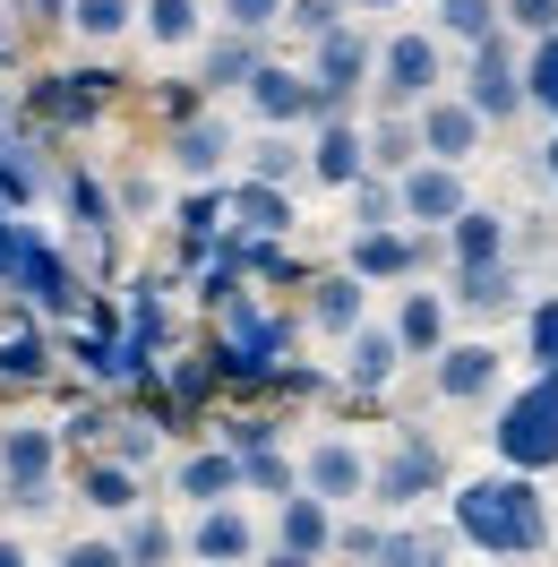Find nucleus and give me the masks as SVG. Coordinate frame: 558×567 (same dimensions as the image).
I'll use <instances>...</instances> for the list:
<instances>
[{
	"mask_svg": "<svg viewBox=\"0 0 558 567\" xmlns=\"http://www.w3.org/2000/svg\"><path fill=\"white\" fill-rule=\"evenodd\" d=\"M447 525L455 542H473L489 559H533V550H550V498H541V473H516V464H498L482 482H464L447 498Z\"/></svg>",
	"mask_w": 558,
	"mask_h": 567,
	"instance_id": "nucleus-1",
	"label": "nucleus"
},
{
	"mask_svg": "<svg viewBox=\"0 0 558 567\" xmlns=\"http://www.w3.org/2000/svg\"><path fill=\"white\" fill-rule=\"evenodd\" d=\"M292 353V319H276L258 292H232L224 310H215V344H207V361H215V379L224 388H267V370Z\"/></svg>",
	"mask_w": 558,
	"mask_h": 567,
	"instance_id": "nucleus-2",
	"label": "nucleus"
},
{
	"mask_svg": "<svg viewBox=\"0 0 558 567\" xmlns=\"http://www.w3.org/2000/svg\"><path fill=\"white\" fill-rule=\"evenodd\" d=\"M489 447H498V464H516V473H558V379L550 370H533V379L498 404Z\"/></svg>",
	"mask_w": 558,
	"mask_h": 567,
	"instance_id": "nucleus-3",
	"label": "nucleus"
},
{
	"mask_svg": "<svg viewBox=\"0 0 558 567\" xmlns=\"http://www.w3.org/2000/svg\"><path fill=\"white\" fill-rule=\"evenodd\" d=\"M447 491V447L430 439V430L395 422V439H386V456L370 464V498L379 507H421V498Z\"/></svg>",
	"mask_w": 558,
	"mask_h": 567,
	"instance_id": "nucleus-4",
	"label": "nucleus"
},
{
	"mask_svg": "<svg viewBox=\"0 0 558 567\" xmlns=\"http://www.w3.org/2000/svg\"><path fill=\"white\" fill-rule=\"evenodd\" d=\"M9 292H18V301H35L43 319H78V310H86L78 267L43 241V233H27V224H18V241H9Z\"/></svg>",
	"mask_w": 558,
	"mask_h": 567,
	"instance_id": "nucleus-5",
	"label": "nucleus"
},
{
	"mask_svg": "<svg viewBox=\"0 0 558 567\" xmlns=\"http://www.w3.org/2000/svg\"><path fill=\"white\" fill-rule=\"evenodd\" d=\"M52 464H61V430H43V422H9L0 430V498L52 507Z\"/></svg>",
	"mask_w": 558,
	"mask_h": 567,
	"instance_id": "nucleus-6",
	"label": "nucleus"
},
{
	"mask_svg": "<svg viewBox=\"0 0 558 567\" xmlns=\"http://www.w3.org/2000/svg\"><path fill=\"white\" fill-rule=\"evenodd\" d=\"M112 95H121L112 70H52V78L27 86V112H35L43 130H86L95 112H112Z\"/></svg>",
	"mask_w": 558,
	"mask_h": 567,
	"instance_id": "nucleus-7",
	"label": "nucleus"
},
{
	"mask_svg": "<svg viewBox=\"0 0 558 567\" xmlns=\"http://www.w3.org/2000/svg\"><path fill=\"white\" fill-rule=\"evenodd\" d=\"M464 95L482 121H516L524 112V52H516V27H498V35L473 43V78H464Z\"/></svg>",
	"mask_w": 558,
	"mask_h": 567,
	"instance_id": "nucleus-8",
	"label": "nucleus"
},
{
	"mask_svg": "<svg viewBox=\"0 0 558 567\" xmlns=\"http://www.w3.org/2000/svg\"><path fill=\"white\" fill-rule=\"evenodd\" d=\"M438 95V35H386L379 43V112H421Z\"/></svg>",
	"mask_w": 558,
	"mask_h": 567,
	"instance_id": "nucleus-9",
	"label": "nucleus"
},
{
	"mask_svg": "<svg viewBox=\"0 0 558 567\" xmlns=\"http://www.w3.org/2000/svg\"><path fill=\"white\" fill-rule=\"evenodd\" d=\"M395 189H404V224H421V233H447L455 215L473 207V189H464V164H438V155L404 164V173H395Z\"/></svg>",
	"mask_w": 558,
	"mask_h": 567,
	"instance_id": "nucleus-10",
	"label": "nucleus"
},
{
	"mask_svg": "<svg viewBox=\"0 0 558 567\" xmlns=\"http://www.w3.org/2000/svg\"><path fill=\"white\" fill-rule=\"evenodd\" d=\"M310 78H318V121H327V112H352L361 78H370V35H361V27H327V35L310 43Z\"/></svg>",
	"mask_w": 558,
	"mask_h": 567,
	"instance_id": "nucleus-11",
	"label": "nucleus"
},
{
	"mask_svg": "<svg viewBox=\"0 0 558 567\" xmlns=\"http://www.w3.org/2000/svg\"><path fill=\"white\" fill-rule=\"evenodd\" d=\"M421 258H430V233H395V224H352L344 241V267L370 284H404Z\"/></svg>",
	"mask_w": 558,
	"mask_h": 567,
	"instance_id": "nucleus-12",
	"label": "nucleus"
},
{
	"mask_svg": "<svg viewBox=\"0 0 558 567\" xmlns=\"http://www.w3.org/2000/svg\"><path fill=\"white\" fill-rule=\"evenodd\" d=\"M498 379H507V353H498V344H438V353H430L438 404H482V395H498Z\"/></svg>",
	"mask_w": 558,
	"mask_h": 567,
	"instance_id": "nucleus-13",
	"label": "nucleus"
},
{
	"mask_svg": "<svg viewBox=\"0 0 558 567\" xmlns=\"http://www.w3.org/2000/svg\"><path fill=\"white\" fill-rule=\"evenodd\" d=\"M327 550H335V498L292 482L276 498V559H327Z\"/></svg>",
	"mask_w": 558,
	"mask_h": 567,
	"instance_id": "nucleus-14",
	"label": "nucleus"
},
{
	"mask_svg": "<svg viewBox=\"0 0 558 567\" xmlns=\"http://www.w3.org/2000/svg\"><path fill=\"white\" fill-rule=\"evenodd\" d=\"M164 164H173L180 181H224V164H232V121H215V112L173 121V130H164Z\"/></svg>",
	"mask_w": 558,
	"mask_h": 567,
	"instance_id": "nucleus-15",
	"label": "nucleus"
},
{
	"mask_svg": "<svg viewBox=\"0 0 558 567\" xmlns=\"http://www.w3.org/2000/svg\"><path fill=\"white\" fill-rule=\"evenodd\" d=\"M413 121H421V155H438V164H473L482 130H489L482 112H473V95H430Z\"/></svg>",
	"mask_w": 558,
	"mask_h": 567,
	"instance_id": "nucleus-16",
	"label": "nucleus"
},
{
	"mask_svg": "<svg viewBox=\"0 0 558 567\" xmlns=\"http://www.w3.org/2000/svg\"><path fill=\"white\" fill-rule=\"evenodd\" d=\"M241 95H249V112H258L267 130H292V121H318V78L283 70V61H258Z\"/></svg>",
	"mask_w": 558,
	"mask_h": 567,
	"instance_id": "nucleus-17",
	"label": "nucleus"
},
{
	"mask_svg": "<svg viewBox=\"0 0 558 567\" xmlns=\"http://www.w3.org/2000/svg\"><path fill=\"white\" fill-rule=\"evenodd\" d=\"M224 224L232 233H258V241H283L292 233V198H283V181H224Z\"/></svg>",
	"mask_w": 558,
	"mask_h": 567,
	"instance_id": "nucleus-18",
	"label": "nucleus"
},
{
	"mask_svg": "<svg viewBox=\"0 0 558 567\" xmlns=\"http://www.w3.org/2000/svg\"><path fill=\"white\" fill-rule=\"evenodd\" d=\"M370 173V138L352 130V112H327L310 138V181H327V189H352V181Z\"/></svg>",
	"mask_w": 558,
	"mask_h": 567,
	"instance_id": "nucleus-19",
	"label": "nucleus"
},
{
	"mask_svg": "<svg viewBox=\"0 0 558 567\" xmlns=\"http://www.w3.org/2000/svg\"><path fill=\"white\" fill-rule=\"evenodd\" d=\"M404 361H413V353L395 344V327H370V319H361V327L344 336V388H352V395H379Z\"/></svg>",
	"mask_w": 558,
	"mask_h": 567,
	"instance_id": "nucleus-20",
	"label": "nucleus"
},
{
	"mask_svg": "<svg viewBox=\"0 0 558 567\" xmlns=\"http://www.w3.org/2000/svg\"><path fill=\"white\" fill-rule=\"evenodd\" d=\"M301 491H318V498H370V456H361L352 439H318L310 456H301Z\"/></svg>",
	"mask_w": 558,
	"mask_h": 567,
	"instance_id": "nucleus-21",
	"label": "nucleus"
},
{
	"mask_svg": "<svg viewBox=\"0 0 558 567\" xmlns=\"http://www.w3.org/2000/svg\"><path fill=\"white\" fill-rule=\"evenodd\" d=\"M361 319H370V276H352V267L310 276V327L318 336H352Z\"/></svg>",
	"mask_w": 558,
	"mask_h": 567,
	"instance_id": "nucleus-22",
	"label": "nucleus"
},
{
	"mask_svg": "<svg viewBox=\"0 0 558 567\" xmlns=\"http://www.w3.org/2000/svg\"><path fill=\"white\" fill-rule=\"evenodd\" d=\"M43 379H52V327H43V310L35 319L18 310L0 327V388H43Z\"/></svg>",
	"mask_w": 558,
	"mask_h": 567,
	"instance_id": "nucleus-23",
	"label": "nucleus"
},
{
	"mask_svg": "<svg viewBox=\"0 0 558 567\" xmlns=\"http://www.w3.org/2000/svg\"><path fill=\"white\" fill-rule=\"evenodd\" d=\"M180 542H189L198 559H249V550H258V525H249L232 498H207V507H198V525L180 533Z\"/></svg>",
	"mask_w": 558,
	"mask_h": 567,
	"instance_id": "nucleus-24",
	"label": "nucleus"
},
{
	"mask_svg": "<svg viewBox=\"0 0 558 567\" xmlns=\"http://www.w3.org/2000/svg\"><path fill=\"white\" fill-rule=\"evenodd\" d=\"M447 310H455L447 292H404V301H395V319H386V327H395V344H404L413 361H430L438 344H447Z\"/></svg>",
	"mask_w": 558,
	"mask_h": 567,
	"instance_id": "nucleus-25",
	"label": "nucleus"
},
{
	"mask_svg": "<svg viewBox=\"0 0 558 567\" xmlns=\"http://www.w3.org/2000/svg\"><path fill=\"white\" fill-rule=\"evenodd\" d=\"M78 498H86L95 516H130V507H138V464L95 447V456H86V473H78Z\"/></svg>",
	"mask_w": 558,
	"mask_h": 567,
	"instance_id": "nucleus-26",
	"label": "nucleus"
},
{
	"mask_svg": "<svg viewBox=\"0 0 558 567\" xmlns=\"http://www.w3.org/2000/svg\"><path fill=\"white\" fill-rule=\"evenodd\" d=\"M447 301H455V310H473V319H498V310H516V267H507V258H489V267H455Z\"/></svg>",
	"mask_w": 558,
	"mask_h": 567,
	"instance_id": "nucleus-27",
	"label": "nucleus"
},
{
	"mask_svg": "<svg viewBox=\"0 0 558 567\" xmlns=\"http://www.w3.org/2000/svg\"><path fill=\"white\" fill-rule=\"evenodd\" d=\"M447 258H455V267H489V258H507V215L464 207V215L447 224Z\"/></svg>",
	"mask_w": 558,
	"mask_h": 567,
	"instance_id": "nucleus-28",
	"label": "nucleus"
},
{
	"mask_svg": "<svg viewBox=\"0 0 558 567\" xmlns=\"http://www.w3.org/2000/svg\"><path fill=\"white\" fill-rule=\"evenodd\" d=\"M173 491L198 498V507H207V498H232V491H241V456H232V447H207V456H189L173 473Z\"/></svg>",
	"mask_w": 558,
	"mask_h": 567,
	"instance_id": "nucleus-29",
	"label": "nucleus"
},
{
	"mask_svg": "<svg viewBox=\"0 0 558 567\" xmlns=\"http://www.w3.org/2000/svg\"><path fill=\"white\" fill-rule=\"evenodd\" d=\"M138 27L155 35V52H189V43L207 35V18H198V0H138Z\"/></svg>",
	"mask_w": 558,
	"mask_h": 567,
	"instance_id": "nucleus-30",
	"label": "nucleus"
},
{
	"mask_svg": "<svg viewBox=\"0 0 558 567\" xmlns=\"http://www.w3.org/2000/svg\"><path fill=\"white\" fill-rule=\"evenodd\" d=\"M121 336H130L138 353H164V344H173V310H164V284L155 276L130 284V327H121Z\"/></svg>",
	"mask_w": 558,
	"mask_h": 567,
	"instance_id": "nucleus-31",
	"label": "nucleus"
},
{
	"mask_svg": "<svg viewBox=\"0 0 558 567\" xmlns=\"http://www.w3.org/2000/svg\"><path fill=\"white\" fill-rule=\"evenodd\" d=\"M267 52H258V35H241V27H224V35L207 43V61H198V78L207 86H249V70H258Z\"/></svg>",
	"mask_w": 558,
	"mask_h": 567,
	"instance_id": "nucleus-32",
	"label": "nucleus"
},
{
	"mask_svg": "<svg viewBox=\"0 0 558 567\" xmlns=\"http://www.w3.org/2000/svg\"><path fill=\"white\" fill-rule=\"evenodd\" d=\"M361 138H370V164H379V173L421 164V121H404V112H379V130H361Z\"/></svg>",
	"mask_w": 558,
	"mask_h": 567,
	"instance_id": "nucleus-33",
	"label": "nucleus"
},
{
	"mask_svg": "<svg viewBox=\"0 0 558 567\" xmlns=\"http://www.w3.org/2000/svg\"><path fill=\"white\" fill-rule=\"evenodd\" d=\"M70 27L86 43H121L130 27H138V0H70Z\"/></svg>",
	"mask_w": 558,
	"mask_h": 567,
	"instance_id": "nucleus-34",
	"label": "nucleus"
},
{
	"mask_svg": "<svg viewBox=\"0 0 558 567\" xmlns=\"http://www.w3.org/2000/svg\"><path fill=\"white\" fill-rule=\"evenodd\" d=\"M524 104L558 121V27H550V35H533V52H524Z\"/></svg>",
	"mask_w": 558,
	"mask_h": 567,
	"instance_id": "nucleus-35",
	"label": "nucleus"
},
{
	"mask_svg": "<svg viewBox=\"0 0 558 567\" xmlns=\"http://www.w3.org/2000/svg\"><path fill=\"white\" fill-rule=\"evenodd\" d=\"M249 173H258V181H283V189H292V181L310 173V155H301V146L283 138V130H267V138L249 146Z\"/></svg>",
	"mask_w": 558,
	"mask_h": 567,
	"instance_id": "nucleus-36",
	"label": "nucleus"
},
{
	"mask_svg": "<svg viewBox=\"0 0 558 567\" xmlns=\"http://www.w3.org/2000/svg\"><path fill=\"white\" fill-rule=\"evenodd\" d=\"M395 215H404L395 173H361V181H352V224H395Z\"/></svg>",
	"mask_w": 558,
	"mask_h": 567,
	"instance_id": "nucleus-37",
	"label": "nucleus"
},
{
	"mask_svg": "<svg viewBox=\"0 0 558 567\" xmlns=\"http://www.w3.org/2000/svg\"><path fill=\"white\" fill-rule=\"evenodd\" d=\"M215 439H224L232 456H258V447H276V439H283V422H276V413H224Z\"/></svg>",
	"mask_w": 558,
	"mask_h": 567,
	"instance_id": "nucleus-38",
	"label": "nucleus"
},
{
	"mask_svg": "<svg viewBox=\"0 0 558 567\" xmlns=\"http://www.w3.org/2000/svg\"><path fill=\"white\" fill-rule=\"evenodd\" d=\"M524 353H533V370H550V379H558V292L524 310Z\"/></svg>",
	"mask_w": 558,
	"mask_h": 567,
	"instance_id": "nucleus-39",
	"label": "nucleus"
},
{
	"mask_svg": "<svg viewBox=\"0 0 558 567\" xmlns=\"http://www.w3.org/2000/svg\"><path fill=\"white\" fill-rule=\"evenodd\" d=\"M35 189H43L35 155H27L18 138H0V198H9V207H35Z\"/></svg>",
	"mask_w": 558,
	"mask_h": 567,
	"instance_id": "nucleus-40",
	"label": "nucleus"
},
{
	"mask_svg": "<svg viewBox=\"0 0 558 567\" xmlns=\"http://www.w3.org/2000/svg\"><path fill=\"white\" fill-rule=\"evenodd\" d=\"M438 27L455 43H482V35H498V0H438Z\"/></svg>",
	"mask_w": 558,
	"mask_h": 567,
	"instance_id": "nucleus-41",
	"label": "nucleus"
},
{
	"mask_svg": "<svg viewBox=\"0 0 558 567\" xmlns=\"http://www.w3.org/2000/svg\"><path fill=\"white\" fill-rule=\"evenodd\" d=\"M112 422H121L112 404H78L70 422H61V447H86V456H95V447H112Z\"/></svg>",
	"mask_w": 558,
	"mask_h": 567,
	"instance_id": "nucleus-42",
	"label": "nucleus"
},
{
	"mask_svg": "<svg viewBox=\"0 0 558 567\" xmlns=\"http://www.w3.org/2000/svg\"><path fill=\"white\" fill-rule=\"evenodd\" d=\"M301 482V464H283L276 447H258V456H241V491H267V498H283Z\"/></svg>",
	"mask_w": 558,
	"mask_h": 567,
	"instance_id": "nucleus-43",
	"label": "nucleus"
},
{
	"mask_svg": "<svg viewBox=\"0 0 558 567\" xmlns=\"http://www.w3.org/2000/svg\"><path fill=\"white\" fill-rule=\"evenodd\" d=\"M215 388H224V379H215V361H207V353H198V361H173V413H198Z\"/></svg>",
	"mask_w": 558,
	"mask_h": 567,
	"instance_id": "nucleus-44",
	"label": "nucleus"
},
{
	"mask_svg": "<svg viewBox=\"0 0 558 567\" xmlns=\"http://www.w3.org/2000/svg\"><path fill=\"white\" fill-rule=\"evenodd\" d=\"M173 550H180V533L164 516H138V525L121 533V559H173Z\"/></svg>",
	"mask_w": 558,
	"mask_h": 567,
	"instance_id": "nucleus-45",
	"label": "nucleus"
},
{
	"mask_svg": "<svg viewBox=\"0 0 558 567\" xmlns=\"http://www.w3.org/2000/svg\"><path fill=\"white\" fill-rule=\"evenodd\" d=\"M283 27H292V35H327V27H344V0H283Z\"/></svg>",
	"mask_w": 558,
	"mask_h": 567,
	"instance_id": "nucleus-46",
	"label": "nucleus"
},
{
	"mask_svg": "<svg viewBox=\"0 0 558 567\" xmlns=\"http://www.w3.org/2000/svg\"><path fill=\"white\" fill-rule=\"evenodd\" d=\"M224 9V27H241V35H267V27H283V0H215Z\"/></svg>",
	"mask_w": 558,
	"mask_h": 567,
	"instance_id": "nucleus-47",
	"label": "nucleus"
},
{
	"mask_svg": "<svg viewBox=\"0 0 558 567\" xmlns=\"http://www.w3.org/2000/svg\"><path fill=\"white\" fill-rule=\"evenodd\" d=\"M155 104H164V130H173V121H189V112H207V78H164Z\"/></svg>",
	"mask_w": 558,
	"mask_h": 567,
	"instance_id": "nucleus-48",
	"label": "nucleus"
},
{
	"mask_svg": "<svg viewBox=\"0 0 558 567\" xmlns=\"http://www.w3.org/2000/svg\"><path fill=\"white\" fill-rule=\"evenodd\" d=\"M498 18H507L516 35H550V27H558V0H498Z\"/></svg>",
	"mask_w": 558,
	"mask_h": 567,
	"instance_id": "nucleus-49",
	"label": "nucleus"
},
{
	"mask_svg": "<svg viewBox=\"0 0 558 567\" xmlns=\"http://www.w3.org/2000/svg\"><path fill=\"white\" fill-rule=\"evenodd\" d=\"M112 456L146 464V456H155V422H112Z\"/></svg>",
	"mask_w": 558,
	"mask_h": 567,
	"instance_id": "nucleus-50",
	"label": "nucleus"
},
{
	"mask_svg": "<svg viewBox=\"0 0 558 567\" xmlns=\"http://www.w3.org/2000/svg\"><path fill=\"white\" fill-rule=\"evenodd\" d=\"M335 550H352V559H379L386 533H379V525H335Z\"/></svg>",
	"mask_w": 558,
	"mask_h": 567,
	"instance_id": "nucleus-51",
	"label": "nucleus"
},
{
	"mask_svg": "<svg viewBox=\"0 0 558 567\" xmlns=\"http://www.w3.org/2000/svg\"><path fill=\"white\" fill-rule=\"evenodd\" d=\"M70 567H121V542H70Z\"/></svg>",
	"mask_w": 558,
	"mask_h": 567,
	"instance_id": "nucleus-52",
	"label": "nucleus"
},
{
	"mask_svg": "<svg viewBox=\"0 0 558 567\" xmlns=\"http://www.w3.org/2000/svg\"><path fill=\"white\" fill-rule=\"evenodd\" d=\"M146 207H155V181L130 173V181H121V215H146Z\"/></svg>",
	"mask_w": 558,
	"mask_h": 567,
	"instance_id": "nucleus-53",
	"label": "nucleus"
},
{
	"mask_svg": "<svg viewBox=\"0 0 558 567\" xmlns=\"http://www.w3.org/2000/svg\"><path fill=\"white\" fill-rule=\"evenodd\" d=\"M541 181L558 189V130H550V146H541Z\"/></svg>",
	"mask_w": 558,
	"mask_h": 567,
	"instance_id": "nucleus-54",
	"label": "nucleus"
},
{
	"mask_svg": "<svg viewBox=\"0 0 558 567\" xmlns=\"http://www.w3.org/2000/svg\"><path fill=\"white\" fill-rule=\"evenodd\" d=\"M0 567H27V542H9V533H0Z\"/></svg>",
	"mask_w": 558,
	"mask_h": 567,
	"instance_id": "nucleus-55",
	"label": "nucleus"
},
{
	"mask_svg": "<svg viewBox=\"0 0 558 567\" xmlns=\"http://www.w3.org/2000/svg\"><path fill=\"white\" fill-rule=\"evenodd\" d=\"M9 241H18V224H0V284H9Z\"/></svg>",
	"mask_w": 558,
	"mask_h": 567,
	"instance_id": "nucleus-56",
	"label": "nucleus"
},
{
	"mask_svg": "<svg viewBox=\"0 0 558 567\" xmlns=\"http://www.w3.org/2000/svg\"><path fill=\"white\" fill-rule=\"evenodd\" d=\"M361 9H404V0H361Z\"/></svg>",
	"mask_w": 558,
	"mask_h": 567,
	"instance_id": "nucleus-57",
	"label": "nucleus"
},
{
	"mask_svg": "<svg viewBox=\"0 0 558 567\" xmlns=\"http://www.w3.org/2000/svg\"><path fill=\"white\" fill-rule=\"evenodd\" d=\"M43 9H70V0H43Z\"/></svg>",
	"mask_w": 558,
	"mask_h": 567,
	"instance_id": "nucleus-58",
	"label": "nucleus"
},
{
	"mask_svg": "<svg viewBox=\"0 0 558 567\" xmlns=\"http://www.w3.org/2000/svg\"><path fill=\"white\" fill-rule=\"evenodd\" d=\"M0 224H9V198H0Z\"/></svg>",
	"mask_w": 558,
	"mask_h": 567,
	"instance_id": "nucleus-59",
	"label": "nucleus"
}]
</instances>
